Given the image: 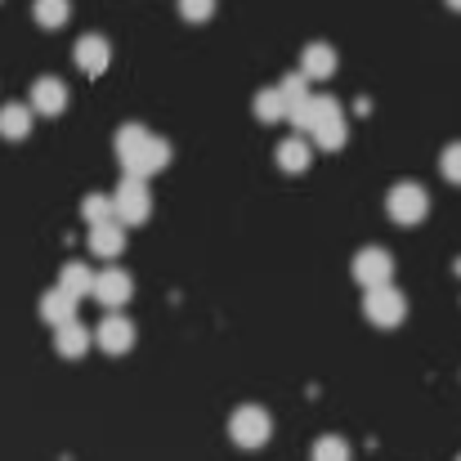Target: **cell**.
I'll list each match as a JSON object with an SVG mask.
<instances>
[{
	"instance_id": "obj_1",
	"label": "cell",
	"mask_w": 461,
	"mask_h": 461,
	"mask_svg": "<svg viewBox=\"0 0 461 461\" xmlns=\"http://www.w3.org/2000/svg\"><path fill=\"white\" fill-rule=\"evenodd\" d=\"M117 157H122V166H126V175H144V179H153L157 170H166L170 166V144L153 135L149 126H122L117 131Z\"/></svg>"
},
{
	"instance_id": "obj_2",
	"label": "cell",
	"mask_w": 461,
	"mask_h": 461,
	"mask_svg": "<svg viewBox=\"0 0 461 461\" xmlns=\"http://www.w3.org/2000/svg\"><path fill=\"white\" fill-rule=\"evenodd\" d=\"M229 439H233L238 448H247V453H260V448L274 439V417H269V408H260V403L233 408V417H229Z\"/></svg>"
},
{
	"instance_id": "obj_3",
	"label": "cell",
	"mask_w": 461,
	"mask_h": 461,
	"mask_svg": "<svg viewBox=\"0 0 461 461\" xmlns=\"http://www.w3.org/2000/svg\"><path fill=\"white\" fill-rule=\"evenodd\" d=\"M113 211H117V220H122L126 229L144 224V220L153 215V193H149V179H144V175H126V179L113 188Z\"/></svg>"
},
{
	"instance_id": "obj_4",
	"label": "cell",
	"mask_w": 461,
	"mask_h": 461,
	"mask_svg": "<svg viewBox=\"0 0 461 461\" xmlns=\"http://www.w3.org/2000/svg\"><path fill=\"white\" fill-rule=\"evenodd\" d=\"M385 215H390L399 229H412V224H421V220L430 215V193H426L421 184L403 179V184H394V188L385 193Z\"/></svg>"
},
{
	"instance_id": "obj_5",
	"label": "cell",
	"mask_w": 461,
	"mask_h": 461,
	"mask_svg": "<svg viewBox=\"0 0 461 461\" xmlns=\"http://www.w3.org/2000/svg\"><path fill=\"white\" fill-rule=\"evenodd\" d=\"M363 318L372 327H399L408 318V296L394 287V283H381V287H367L363 296Z\"/></svg>"
},
{
	"instance_id": "obj_6",
	"label": "cell",
	"mask_w": 461,
	"mask_h": 461,
	"mask_svg": "<svg viewBox=\"0 0 461 461\" xmlns=\"http://www.w3.org/2000/svg\"><path fill=\"white\" fill-rule=\"evenodd\" d=\"M349 274H354V283H358L363 292H367V287H381V283L394 278V256H390L385 247H363V251L354 256Z\"/></svg>"
},
{
	"instance_id": "obj_7",
	"label": "cell",
	"mask_w": 461,
	"mask_h": 461,
	"mask_svg": "<svg viewBox=\"0 0 461 461\" xmlns=\"http://www.w3.org/2000/svg\"><path fill=\"white\" fill-rule=\"evenodd\" d=\"M95 345H99L104 354H113V358L131 354V349H135V322H131L126 313L108 309V313H104V322L95 327Z\"/></svg>"
},
{
	"instance_id": "obj_8",
	"label": "cell",
	"mask_w": 461,
	"mask_h": 461,
	"mask_svg": "<svg viewBox=\"0 0 461 461\" xmlns=\"http://www.w3.org/2000/svg\"><path fill=\"white\" fill-rule=\"evenodd\" d=\"M72 59H77V68H81L86 77H104V72L113 68V41L99 36V32H90V36H81V41L72 45Z\"/></svg>"
},
{
	"instance_id": "obj_9",
	"label": "cell",
	"mask_w": 461,
	"mask_h": 461,
	"mask_svg": "<svg viewBox=\"0 0 461 461\" xmlns=\"http://www.w3.org/2000/svg\"><path fill=\"white\" fill-rule=\"evenodd\" d=\"M131 296H135V283H131V274H126V269L108 265V269H99V274H95V301H99L104 309H122Z\"/></svg>"
},
{
	"instance_id": "obj_10",
	"label": "cell",
	"mask_w": 461,
	"mask_h": 461,
	"mask_svg": "<svg viewBox=\"0 0 461 461\" xmlns=\"http://www.w3.org/2000/svg\"><path fill=\"white\" fill-rule=\"evenodd\" d=\"M32 113H41V117L68 113V86L59 77H36L32 81Z\"/></svg>"
},
{
	"instance_id": "obj_11",
	"label": "cell",
	"mask_w": 461,
	"mask_h": 461,
	"mask_svg": "<svg viewBox=\"0 0 461 461\" xmlns=\"http://www.w3.org/2000/svg\"><path fill=\"white\" fill-rule=\"evenodd\" d=\"M90 251L104 256V260H117V256L126 251V224H122L117 215L104 220V224H90Z\"/></svg>"
},
{
	"instance_id": "obj_12",
	"label": "cell",
	"mask_w": 461,
	"mask_h": 461,
	"mask_svg": "<svg viewBox=\"0 0 461 461\" xmlns=\"http://www.w3.org/2000/svg\"><path fill=\"white\" fill-rule=\"evenodd\" d=\"M90 345H95V331H86L77 318H68V322L54 327V349H59L63 358H86Z\"/></svg>"
},
{
	"instance_id": "obj_13",
	"label": "cell",
	"mask_w": 461,
	"mask_h": 461,
	"mask_svg": "<svg viewBox=\"0 0 461 461\" xmlns=\"http://www.w3.org/2000/svg\"><path fill=\"white\" fill-rule=\"evenodd\" d=\"M274 161H278V170H287V175H305L309 161H313V149H309V140H301V135H287V140H278Z\"/></svg>"
},
{
	"instance_id": "obj_14",
	"label": "cell",
	"mask_w": 461,
	"mask_h": 461,
	"mask_svg": "<svg viewBox=\"0 0 461 461\" xmlns=\"http://www.w3.org/2000/svg\"><path fill=\"white\" fill-rule=\"evenodd\" d=\"M301 72H305L309 81H327L336 72V50L327 41H309L305 50H301Z\"/></svg>"
},
{
	"instance_id": "obj_15",
	"label": "cell",
	"mask_w": 461,
	"mask_h": 461,
	"mask_svg": "<svg viewBox=\"0 0 461 461\" xmlns=\"http://www.w3.org/2000/svg\"><path fill=\"white\" fill-rule=\"evenodd\" d=\"M32 104H5L0 108V140H9V144H23L27 135H32Z\"/></svg>"
},
{
	"instance_id": "obj_16",
	"label": "cell",
	"mask_w": 461,
	"mask_h": 461,
	"mask_svg": "<svg viewBox=\"0 0 461 461\" xmlns=\"http://www.w3.org/2000/svg\"><path fill=\"white\" fill-rule=\"evenodd\" d=\"M59 287H63L72 301H86V296H95V269L81 265V260H68V265L59 269Z\"/></svg>"
},
{
	"instance_id": "obj_17",
	"label": "cell",
	"mask_w": 461,
	"mask_h": 461,
	"mask_svg": "<svg viewBox=\"0 0 461 461\" xmlns=\"http://www.w3.org/2000/svg\"><path fill=\"white\" fill-rule=\"evenodd\" d=\"M77 305H81V301H72L63 287H54V292H45V296H41V305L36 309H41V318H45V322H54V327H59V322L77 318Z\"/></svg>"
},
{
	"instance_id": "obj_18",
	"label": "cell",
	"mask_w": 461,
	"mask_h": 461,
	"mask_svg": "<svg viewBox=\"0 0 461 461\" xmlns=\"http://www.w3.org/2000/svg\"><path fill=\"white\" fill-rule=\"evenodd\" d=\"M251 108H256V117H260V122H269V126H274V122H283V117H287V95H283L278 86H265V90H256V104H251Z\"/></svg>"
},
{
	"instance_id": "obj_19",
	"label": "cell",
	"mask_w": 461,
	"mask_h": 461,
	"mask_svg": "<svg viewBox=\"0 0 461 461\" xmlns=\"http://www.w3.org/2000/svg\"><path fill=\"white\" fill-rule=\"evenodd\" d=\"M32 18L45 32H54V27H63L72 18V0H32Z\"/></svg>"
},
{
	"instance_id": "obj_20",
	"label": "cell",
	"mask_w": 461,
	"mask_h": 461,
	"mask_svg": "<svg viewBox=\"0 0 461 461\" xmlns=\"http://www.w3.org/2000/svg\"><path fill=\"white\" fill-rule=\"evenodd\" d=\"M349 444L340 439V435H318L313 439V448H309V461H349Z\"/></svg>"
},
{
	"instance_id": "obj_21",
	"label": "cell",
	"mask_w": 461,
	"mask_h": 461,
	"mask_svg": "<svg viewBox=\"0 0 461 461\" xmlns=\"http://www.w3.org/2000/svg\"><path fill=\"white\" fill-rule=\"evenodd\" d=\"M81 215H86V224H104V220H113L117 211H113V197H108V193H90V197L81 202Z\"/></svg>"
},
{
	"instance_id": "obj_22",
	"label": "cell",
	"mask_w": 461,
	"mask_h": 461,
	"mask_svg": "<svg viewBox=\"0 0 461 461\" xmlns=\"http://www.w3.org/2000/svg\"><path fill=\"white\" fill-rule=\"evenodd\" d=\"M305 81H309L305 72H296V77H283V81H278V90L287 95V108H296V104H305V99H309V86H305Z\"/></svg>"
},
{
	"instance_id": "obj_23",
	"label": "cell",
	"mask_w": 461,
	"mask_h": 461,
	"mask_svg": "<svg viewBox=\"0 0 461 461\" xmlns=\"http://www.w3.org/2000/svg\"><path fill=\"white\" fill-rule=\"evenodd\" d=\"M211 14H215V0H179L184 23H211Z\"/></svg>"
},
{
	"instance_id": "obj_24",
	"label": "cell",
	"mask_w": 461,
	"mask_h": 461,
	"mask_svg": "<svg viewBox=\"0 0 461 461\" xmlns=\"http://www.w3.org/2000/svg\"><path fill=\"white\" fill-rule=\"evenodd\" d=\"M439 175H444L448 184H461V144H448V149L439 153Z\"/></svg>"
},
{
	"instance_id": "obj_25",
	"label": "cell",
	"mask_w": 461,
	"mask_h": 461,
	"mask_svg": "<svg viewBox=\"0 0 461 461\" xmlns=\"http://www.w3.org/2000/svg\"><path fill=\"white\" fill-rule=\"evenodd\" d=\"M453 274H457V278H461V256H457V265H453Z\"/></svg>"
},
{
	"instance_id": "obj_26",
	"label": "cell",
	"mask_w": 461,
	"mask_h": 461,
	"mask_svg": "<svg viewBox=\"0 0 461 461\" xmlns=\"http://www.w3.org/2000/svg\"><path fill=\"white\" fill-rule=\"evenodd\" d=\"M448 9H461V0H448Z\"/></svg>"
},
{
	"instance_id": "obj_27",
	"label": "cell",
	"mask_w": 461,
	"mask_h": 461,
	"mask_svg": "<svg viewBox=\"0 0 461 461\" xmlns=\"http://www.w3.org/2000/svg\"><path fill=\"white\" fill-rule=\"evenodd\" d=\"M457 461H461V457H457Z\"/></svg>"
}]
</instances>
